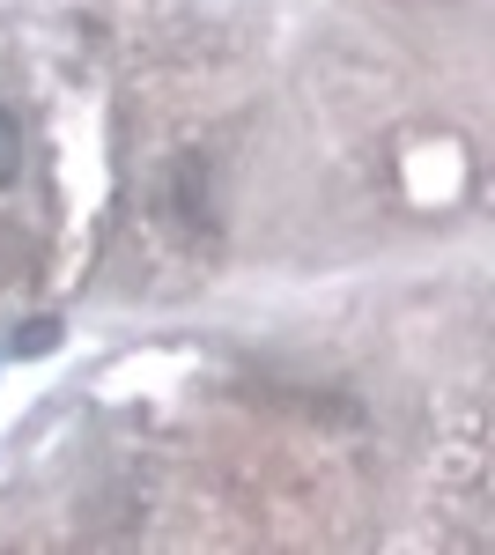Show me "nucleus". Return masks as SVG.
<instances>
[{"instance_id":"nucleus-1","label":"nucleus","mask_w":495,"mask_h":555,"mask_svg":"<svg viewBox=\"0 0 495 555\" xmlns=\"http://www.w3.org/2000/svg\"><path fill=\"white\" fill-rule=\"evenodd\" d=\"M15 171H23V127H15V119L0 112V185H8Z\"/></svg>"}]
</instances>
